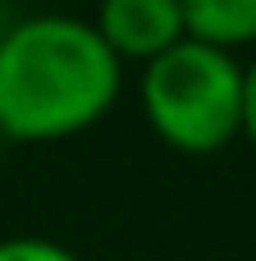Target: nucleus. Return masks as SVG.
<instances>
[{
  "instance_id": "1",
  "label": "nucleus",
  "mask_w": 256,
  "mask_h": 261,
  "mask_svg": "<svg viewBox=\"0 0 256 261\" xmlns=\"http://www.w3.org/2000/svg\"><path fill=\"white\" fill-rule=\"evenodd\" d=\"M124 92V60L87 18L32 14L0 37V133L60 142L110 115Z\"/></svg>"
},
{
  "instance_id": "2",
  "label": "nucleus",
  "mask_w": 256,
  "mask_h": 261,
  "mask_svg": "<svg viewBox=\"0 0 256 261\" xmlns=\"http://www.w3.org/2000/svg\"><path fill=\"white\" fill-rule=\"evenodd\" d=\"M142 110L151 133L183 151L211 156L243 133V64L234 50L183 37L165 55L147 60Z\"/></svg>"
},
{
  "instance_id": "3",
  "label": "nucleus",
  "mask_w": 256,
  "mask_h": 261,
  "mask_svg": "<svg viewBox=\"0 0 256 261\" xmlns=\"http://www.w3.org/2000/svg\"><path fill=\"white\" fill-rule=\"evenodd\" d=\"M92 28L119 60H156L188 37L179 0H101Z\"/></svg>"
},
{
  "instance_id": "4",
  "label": "nucleus",
  "mask_w": 256,
  "mask_h": 261,
  "mask_svg": "<svg viewBox=\"0 0 256 261\" xmlns=\"http://www.w3.org/2000/svg\"><path fill=\"white\" fill-rule=\"evenodd\" d=\"M179 5L188 37L224 50L256 46V0H179Z\"/></svg>"
},
{
  "instance_id": "5",
  "label": "nucleus",
  "mask_w": 256,
  "mask_h": 261,
  "mask_svg": "<svg viewBox=\"0 0 256 261\" xmlns=\"http://www.w3.org/2000/svg\"><path fill=\"white\" fill-rule=\"evenodd\" d=\"M0 261H82L73 248L55 243V239H37V234H14L0 239Z\"/></svg>"
},
{
  "instance_id": "6",
  "label": "nucleus",
  "mask_w": 256,
  "mask_h": 261,
  "mask_svg": "<svg viewBox=\"0 0 256 261\" xmlns=\"http://www.w3.org/2000/svg\"><path fill=\"white\" fill-rule=\"evenodd\" d=\"M243 138L256 147V60L243 64Z\"/></svg>"
},
{
  "instance_id": "7",
  "label": "nucleus",
  "mask_w": 256,
  "mask_h": 261,
  "mask_svg": "<svg viewBox=\"0 0 256 261\" xmlns=\"http://www.w3.org/2000/svg\"><path fill=\"white\" fill-rule=\"evenodd\" d=\"M0 142H5V133H0Z\"/></svg>"
}]
</instances>
